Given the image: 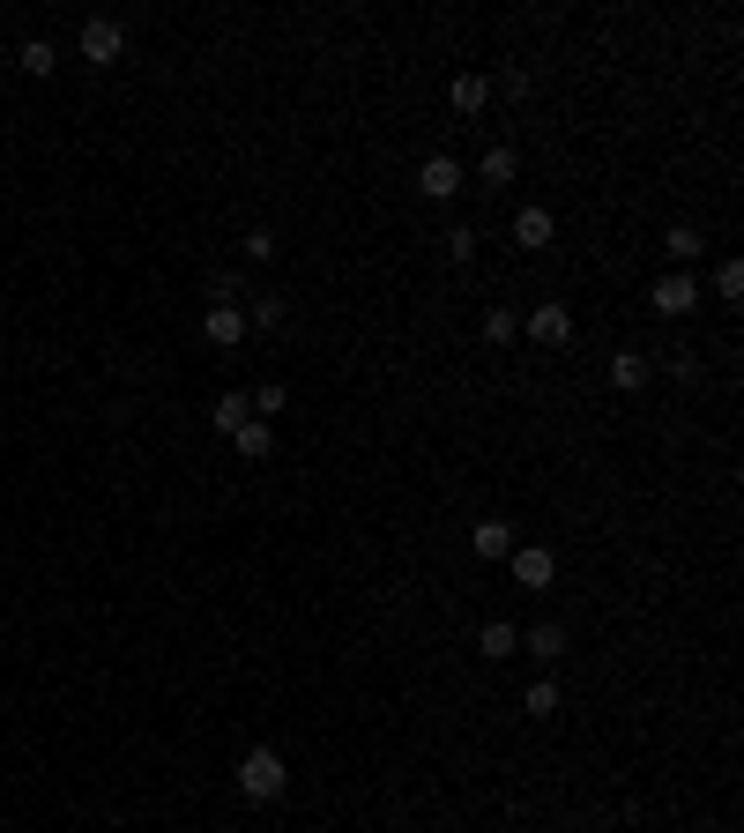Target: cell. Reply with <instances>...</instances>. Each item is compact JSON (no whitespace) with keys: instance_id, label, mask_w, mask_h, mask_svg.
Segmentation results:
<instances>
[{"instance_id":"cb8c5ba5","label":"cell","mask_w":744,"mask_h":833,"mask_svg":"<svg viewBox=\"0 0 744 833\" xmlns=\"http://www.w3.org/2000/svg\"><path fill=\"white\" fill-rule=\"evenodd\" d=\"M239 246H247V261H276V231H268V224H253Z\"/></svg>"},{"instance_id":"5bb4252c","label":"cell","mask_w":744,"mask_h":833,"mask_svg":"<svg viewBox=\"0 0 744 833\" xmlns=\"http://www.w3.org/2000/svg\"><path fill=\"white\" fill-rule=\"evenodd\" d=\"M648 373H656V365H648L640 350H619V358H611V387H625V395H633V387H648Z\"/></svg>"},{"instance_id":"ac0fdd59","label":"cell","mask_w":744,"mask_h":833,"mask_svg":"<svg viewBox=\"0 0 744 833\" xmlns=\"http://www.w3.org/2000/svg\"><path fill=\"white\" fill-rule=\"evenodd\" d=\"M514 335H521V313H514V305H492V313H484V342H514Z\"/></svg>"},{"instance_id":"4316f807","label":"cell","mask_w":744,"mask_h":833,"mask_svg":"<svg viewBox=\"0 0 744 833\" xmlns=\"http://www.w3.org/2000/svg\"><path fill=\"white\" fill-rule=\"evenodd\" d=\"M670 379H677V387H693V379H700V358H685V350H677V358H670Z\"/></svg>"},{"instance_id":"8992f818","label":"cell","mask_w":744,"mask_h":833,"mask_svg":"<svg viewBox=\"0 0 744 833\" xmlns=\"http://www.w3.org/2000/svg\"><path fill=\"white\" fill-rule=\"evenodd\" d=\"M202 335L216 342V350H239V342H247V305H208Z\"/></svg>"},{"instance_id":"2e32d148","label":"cell","mask_w":744,"mask_h":833,"mask_svg":"<svg viewBox=\"0 0 744 833\" xmlns=\"http://www.w3.org/2000/svg\"><path fill=\"white\" fill-rule=\"evenodd\" d=\"M484 186H506V179H514V171H521V157H514V149H506V142H492V149H484Z\"/></svg>"},{"instance_id":"277c9868","label":"cell","mask_w":744,"mask_h":833,"mask_svg":"<svg viewBox=\"0 0 744 833\" xmlns=\"http://www.w3.org/2000/svg\"><path fill=\"white\" fill-rule=\"evenodd\" d=\"M506 566H514V581H521V588H551V581H559V551H543V543H514Z\"/></svg>"},{"instance_id":"603a6c76","label":"cell","mask_w":744,"mask_h":833,"mask_svg":"<svg viewBox=\"0 0 744 833\" xmlns=\"http://www.w3.org/2000/svg\"><path fill=\"white\" fill-rule=\"evenodd\" d=\"M447 261H455V268H469V261H477V231H469V224H455V231H447Z\"/></svg>"},{"instance_id":"d6986e66","label":"cell","mask_w":744,"mask_h":833,"mask_svg":"<svg viewBox=\"0 0 744 833\" xmlns=\"http://www.w3.org/2000/svg\"><path fill=\"white\" fill-rule=\"evenodd\" d=\"M247 328L276 335V328H284V298H253V305H247Z\"/></svg>"},{"instance_id":"7a4b0ae2","label":"cell","mask_w":744,"mask_h":833,"mask_svg":"<svg viewBox=\"0 0 744 833\" xmlns=\"http://www.w3.org/2000/svg\"><path fill=\"white\" fill-rule=\"evenodd\" d=\"M83 60H89V68H120V60H127V31H120V23H105V15H89V23H83Z\"/></svg>"},{"instance_id":"8fae6325","label":"cell","mask_w":744,"mask_h":833,"mask_svg":"<svg viewBox=\"0 0 744 833\" xmlns=\"http://www.w3.org/2000/svg\"><path fill=\"white\" fill-rule=\"evenodd\" d=\"M477 655H484V663H506V655H521V625L492 618L484 632H477Z\"/></svg>"},{"instance_id":"7402d4cb","label":"cell","mask_w":744,"mask_h":833,"mask_svg":"<svg viewBox=\"0 0 744 833\" xmlns=\"http://www.w3.org/2000/svg\"><path fill=\"white\" fill-rule=\"evenodd\" d=\"M247 417H253V402H247V395H224V402H216V432H239Z\"/></svg>"},{"instance_id":"5b68a950","label":"cell","mask_w":744,"mask_h":833,"mask_svg":"<svg viewBox=\"0 0 744 833\" xmlns=\"http://www.w3.org/2000/svg\"><path fill=\"white\" fill-rule=\"evenodd\" d=\"M417 194H424V202H455V194H461V165L447 157V149L417 165Z\"/></svg>"},{"instance_id":"e0dca14e","label":"cell","mask_w":744,"mask_h":833,"mask_svg":"<svg viewBox=\"0 0 744 833\" xmlns=\"http://www.w3.org/2000/svg\"><path fill=\"white\" fill-rule=\"evenodd\" d=\"M15 68H23V75H52L60 60H52V45H45V38H23V52H15Z\"/></svg>"},{"instance_id":"30bf717a","label":"cell","mask_w":744,"mask_h":833,"mask_svg":"<svg viewBox=\"0 0 744 833\" xmlns=\"http://www.w3.org/2000/svg\"><path fill=\"white\" fill-rule=\"evenodd\" d=\"M521 648H529L537 663H559V655L574 648V632H566V625H559V618H543V625H529V640H521Z\"/></svg>"},{"instance_id":"4fadbf2b","label":"cell","mask_w":744,"mask_h":833,"mask_svg":"<svg viewBox=\"0 0 744 833\" xmlns=\"http://www.w3.org/2000/svg\"><path fill=\"white\" fill-rule=\"evenodd\" d=\"M231 447H239V455H247V461H261V455H268V447H276V424H261V417H247V424L231 432Z\"/></svg>"},{"instance_id":"9c48e42d","label":"cell","mask_w":744,"mask_h":833,"mask_svg":"<svg viewBox=\"0 0 744 833\" xmlns=\"http://www.w3.org/2000/svg\"><path fill=\"white\" fill-rule=\"evenodd\" d=\"M469 551H477V558H506V551H514V521H499V514H484V521L469 529Z\"/></svg>"},{"instance_id":"52a82bcc","label":"cell","mask_w":744,"mask_h":833,"mask_svg":"<svg viewBox=\"0 0 744 833\" xmlns=\"http://www.w3.org/2000/svg\"><path fill=\"white\" fill-rule=\"evenodd\" d=\"M551 231H559L551 208H537V202L514 208V246H521V253H543V246H551Z\"/></svg>"},{"instance_id":"ffe728a7","label":"cell","mask_w":744,"mask_h":833,"mask_svg":"<svg viewBox=\"0 0 744 833\" xmlns=\"http://www.w3.org/2000/svg\"><path fill=\"white\" fill-rule=\"evenodd\" d=\"M521 714H559V685H551V677H543V685H529V692H521Z\"/></svg>"},{"instance_id":"3957f363","label":"cell","mask_w":744,"mask_h":833,"mask_svg":"<svg viewBox=\"0 0 744 833\" xmlns=\"http://www.w3.org/2000/svg\"><path fill=\"white\" fill-rule=\"evenodd\" d=\"M693 305H700V276H693V268H670V276L656 283V313L662 321H685Z\"/></svg>"},{"instance_id":"7c38bea8","label":"cell","mask_w":744,"mask_h":833,"mask_svg":"<svg viewBox=\"0 0 744 833\" xmlns=\"http://www.w3.org/2000/svg\"><path fill=\"white\" fill-rule=\"evenodd\" d=\"M447 105H455V112H484V105H492V75H455V83H447Z\"/></svg>"},{"instance_id":"ba28073f","label":"cell","mask_w":744,"mask_h":833,"mask_svg":"<svg viewBox=\"0 0 744 833\" xmlns=\"http://www.w3.org/2000/svg\"><path fill=\"white\" fill-rule=\"evenodd\" d=\"M521 328H529V342H543V350H559V342L574 335V313H566V305H537V313H529Z\"/></svg>"},{"instance_id":"44dd1931","label":"cell","mask_w":744,"mask_h":833,"mask_svg":"<svg viewBox=\"0 0 744 833\" xmlns=\"http://www.w3.org/2000/svg\"><path fill=\"white\" fill-rule=\"evenodd\" d=\"M247 402H253V417H261V424H268V417H284V379H268V387H253Z\"/></svg>"},{"instance_id":"9a60e30c","label":"cell","mask_w":744,"mask_h":833,"mask_svg":"<svg viewBox=\"0 0 744 833\" xmlns=\"http://www.w3.org/2000/svg\"><path fill=\"white\" fill-rule=\"evenodd\" d=\"M662 246H670V261H677V268H693V261H700V231H693V224H670V231H662Z\"/></svg>"},{"instance_id":"484cf974","label":"cell","mask_w":744,"mask_h":833,"mask_svg":"<svg viewBox=\"0 0 744 833\" xmlns=\"http://www.w3.org/2000/svg\"><path fill=\"white\" fill-rule=\"evenodd\" d=\"M715 291H722V298L744 291V268H737V261H722V268H715Z\"/></svg>"},{"instance_id":"6da1fadb","label":"cell","mask_w":744,"mask_h":833,"mask_svg":"<svg viewBox=\"0 0 744 833\" xmlns=\"http://www.w3.org/2000/svg\"><path fill=\"white\" fill-rule=\"evenodd\" d=\"M284 789H290L284 751H276V745H253L247 759H239V796H247V804H276Z\"/></svg>"},{"instance_id":"d4e9b609","label":"cell","mask_w":744,"mask_h":833,"mask_svg":"<svg viewBox=\"0 0 744 833\" xmlns=\"http://www.w3.org/2000/svg\"><path fill=\"white\" fill-rule=\"evenodd\" d=\"M208 298H216V305H239V298H253V291H247V276H216Z\"/></svg>"}]
</instances>
